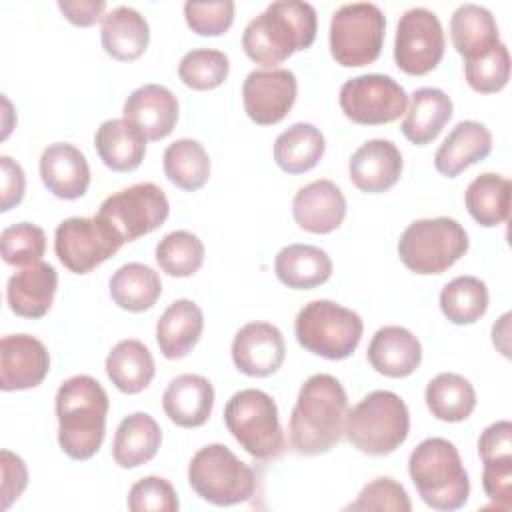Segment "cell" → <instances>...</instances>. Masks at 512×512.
Instances as JSON below:
<instances>
[{"instance_id": "6da1fadb", "label": "cell", "mask_w": 512, "mask_h": 512, "mask_svg": "<svg viewBox=\"0 0 512 512\" xmlns=\"http://www.w3.org/2000/svg\"><path fill=\"white\" fill-rule=\"evenodd\" d=\"M348 396L332 374H312L298 392L288 422L292 452L316 456L330 452L344 436Z\"/></svg>"}, {"instance_id": "7a4b0ae2", "label": "cell", "mask_w": 512, "mask_h": 512, "mask_svg": "<svg viewBox=\"0 0 512 512\" xmlns=\"http://www.w3.org/2000/svg\"><path fill=\"white\" fill-rule=\"evenodd\" d=\"M318 32L316 8L302 0H276L252 18L242 32L246 56L262 66H276L294 52L314 44Z\"/></svg>"}, {"instance_id": "3957f363", "label": "cell", "mask_w": 512, "mask_h": 512, "mask_svg": "<svg viewBox=\"0 0 512 512\" xmlns=\"http://www.w3.org/2000/svg\"><path fill=\"white\" fill-rule=\"evenodd\" d=\"M54 408L62 452L72 460L92 458L102 446L110 408L102 384L88 374L70 376L58 386Z\"/></svg>"}, {"instance_id": "277c9868", "label": "cell", "mask_w": 512, "mask_h": 512, "mask_svg": "<svg viewBox=\"0 0 512 512\" xmlns=\"http://www.w3.org/2000/svg\"><path fill=\"white\" fill-rule=\"evenodd\" d=\"M408 474L432 510H458L468 502L470 480L458 448L440 436L422 440L408 458Z\"/></svg>"}, {"instance_id": "5b68a950", "label": "cell", "mask_w": 512, "mask_h": 512, "mask_svg": "<svg viewBox=\"0 0 512 512\" xmlns=\"http://www.w3.org/2000/svg\"><path fill=\"white\" fill-rule=\"evenodd\" d=\"M410 432L406 402L390 390H374L346 412V440L368 456H384L404 444Z\"/></svg>"}, {"instance_id": "8992f818", "label": "cell", "mask_w": 512, "mask_h": 512, "mask_svg": "<svg viewBox=\"0 0 512 512\" xmlns=\"http://www.w3.org/2000/svg\"><path fill=\"white\" fill-rule=\"evenodd\" d=\"M224 424L234 440L258 460H274L286 450L274 398L258 388H244L224 406Z\"/></svg>"}, {"instance_id": "52a82bcc", "label": "cell", "mask_w": 512, "mask_h": 512, "mask_svg": "<svg viewBox=\"0 0 512 512\" xmlns=\"http://www.w3.org/2000/svg\"><path fill=\"white\" fill-rule=\"evenodd\" d=\"M364 332L358 312L332 302L312 300L296 316L294 334L298 344L326 360H344L354 354Z\"/></svg>"}, {"instance_id": "ba28073f", "label": "cell", "mask_w": 512, "mask_h": 512, "mask_svg": "<svg viewBox=\"0 0 512 512\" xmlns=\"http://www.w3.org/2000/svg\"><path fill=\"white\" fill-rule=\"evenodd\" d=\"M470 240L462 224L448 216L414 220L398 240L402 264L416 274H442L466 252Z\"/></svg>"}, {"instance_id": "9c48e42d", "label": "cell", "mask_w": 512, "mask_h": 512, "mask_svg": "<svg viewBox=\"0 0 512 512\" xmlns=\"http://www.w3.org/2000/svg\"><path fill=\"white\" fill-rule=\"evenodd\" d=\"M188 484L206 502L234 506L256 492L254 470L224 444L202 446L188 464Z\"/></svg>"}, {"instance_id": "30bf717a", "label": "cell", "mask_w": 512, "mask_h": 512, "mask_svg": "<svg viewBox=\"0 0 512 512\" xmlns=\"http://www.w3.org/2000/svg\"><path fill=\"white\" fill-rule=\"evenodd\" d=\"M384 36L386 18L376 4H344L330 20V54L340 66H366L380 56Z\"/></svg>"}, {"instance_id": "8fae6325", "label": "cell", "mask_w": 512, "mask_h": 512, "mask_svg": "<svg viewBox=\"0 0 512 512\" xmlns=\"http://www.w3.org/2000/svg\"><path fill=\"white\" fill-rule=\"evenodd\" d=\"M124 240L98 214L94 218L72 216L62 220L54 232V252L58 260L74 274H88L112 258Z\"/></svg>"}, {"instance_id": "7c38bea8", "label": "cell", "mask_w": 512, "mask_h": 512, "mask_svg": "<svg viewBox=\"0 0 512 512\" xmlns=\"http://www.w3.org/2000/svg\"><path fill=\"white\" fill-rule=\"evenodd\" d=\"M168 214V198L154 182H138L114 192L104 198L98 210V216L112 224L124 242L154 232L166 222Z\"/></svg>"}, {"instance_id": "4fadbf2b", "label": "cell", "mask_w": 512, "mask_h": 512, "mask_svg": "<svg viewBox=\"0 0 512 512\" xmlns=\"http://www.w3.org/2000/svg\"><path fill=\"white\" fill-rule=\"evenodd\" d=\"M338 102L348 120L378 126L394 122L406 112L408 94L392 76L360 74L340 86Z\"/></svg>"}, {"instance_id": "5bb4252c", "label": "cell", "mask_w": 512, "mask_h": 512, "mask_svg": "<svg viewBox=\"0 0 512 512\" xmlns=\"http://www.w3.org/2000/svg\"><path fill=\"white\" fill-rule=\"evenodd\" d=\"M446 48V38L438 16L428 8L406 10L396 26L394 62L410 76H424L432 72Z\"/></svg>"}, {"instance_id": "9a60e30c", "label": "cell", "mask_w": 512, "mask_h": 512, "mask_svg": "<svg viewBox=\"0 0 512 512\" xmlns=\"http://www.w3.org/2000/svg\"><path fill=\"white\" fill-rule=\"evenodd\" d=\"M298 82L288 68L252 70L242 84V102L248 118L258 126H272L286 118L296 102Z\"/></svg>"}, {"instance_id": "2e32d148", "label": "cell", "mask_w": 512, "mask_h": 512, "mask_svg": "<svg viewBox=\"0 0 512 512\" xmlns=\"http://www.w3.org/2000/svg\"><path fill=\"white\" fill-rule=\"evenodd\" d=\"M286 358L284 336L270 322H248L232 340L234 366L252 378H264L280 370Z\"/></svg>"}, {"instance_id": "e0dca14e", "label": "cell", "mask_w": 512, "mask_h": 512, "mask_svg": "<svg viewBox=\"0 0 512 512\" xmlns=\"http://www.w3.org/2000/svg\"><path fill=\"white\" fill-rule=\"evenodd\" d=\"M50 370L46 346L30 334H8L0 342V388L28 390L42 384Z\"/></svg>"}, {"instance_id": "ac0fdd59", "label": "cell", "mask_w": 512, "mask_h": 512, "mask_svg": "<svg viewBox=\"0 0 512 512\" xmlns=\"http://www.w3.org/2000/svg\"><path fill=\"white\" fill-rule=\"evenodd\" d=\"M402 154L392 140H366L348 160V176L352 184L368 194L390 190L402 176Z\"/></svg>"}, {"instance_id": "d6986e66", "label": "cell", "mask_w": 512, "mask_h": 512, "mask_svg": "<svg viewBox=\"0 0 512 512\" xmlns=\"http://www.w3.org/2000/svg\"><path fill=\"white\" fill-rule=\"evenodd\" d=\"M42 184L56 198H82L90 186V166L80 148L68 142L46 146L38 162Z\"/></svg>"}, {"instance_id": "ffe728a7", "label": "cell", "mask_w": 512, "mask_h": 512, "mask_svg": "<svg viewBox=\"0 0 512 512\" xmlns=\"http://www.w3.org/2000/svg\"><path fill=\"white\" fill-rule=\"evenodd\" d=\"M292 216L302 230L328 234L344 222L346 198L332 180H314L296 192Z\"/></svg>"}, {"instance_id": "44dd1931", "label": "cell", "mask_w": 512, "mask_h": 512, "mask_svg": "<svg viewBox=\"0 0 512 512\" xmlns=\"http://www.w3.org/2000/svg\"><path fill=\"white\" fill-rule=\"evenodd\" d=\"M122 114L142 130L146 140H162L178 122V100L174 92L162 84H144L130 92Z\"/></svg>"}, {"instance_id": "7402d4cb", "label": "cell", "mask_w": 512, "mask_h": 512, "mask_svg": "<svg viewBox=\"0 0 512 512\" xmlns=\"http://www.w3.org/2000/svg\"><path fill=\"white\" fill-rule=\"evenodd\" d=\"M58 288V272L48 262H36L20 268L8 278L6 300L10 310L20 318H42L52 302Z\"/></svg>"}, {"instance_id": "603a6c76", "label": "cell", "mask_w": 512, "mask_h": 512, "mask_svg": "<svg viewBox=\"0 0 512 512\" xmlns=\"http://www.w3.org/2000/svg\"><path fill=\"white\" fill-rule=\"evenodd\" d=\"M162 408L180 428H198L208 422L214 408V386L200 374L172 378L162 394Z\"/></svg>"}, {"instance_id": "cb8c5ba5", "label": "cell", "mask_w": 512, "mask_h": 512, "mask_svg": "<svg viewBox=\"0 0 512 512\" xmlns=\"http://www.w3.org/2000/svg\"><path fill=\"white\" fill-rule=\"evenodd\" d=\"M366 358L378 374L406 378L422 362V344L404 326H384L372 336Z\"/></svg>"}, {"instance_id": "d4e9b609", "label": "cell", "mask_w": 512, "mask_h": 512, "mask_svg": "<svg viewBox=\"0 0 512 512\" xmlns=\"http://www.w3.org/2000/svg\"><path fill=\"white\" fill-rule=\"evenodd\" d=\"M492 150L490 130L476 120L458 122L434 154V168L446 176L456 178L468 166L484 160Z\"/></svg>"}, {"instance_id": "484cf974", "label": "cell", "mask_w": 512, "mask_h": 512, "mask_svg": "<svg viewBox=\"0 0 512 512\" xmlns=\"http://www.w3.org/2000/svg\"><path fill=\"white\" fill-rule=\"evenodd\" d=\"M450 38L456 52L468 60H478L490 54L500 44L496 18L486 6L460 4L450 18Z\"/></svg>"}, {"instance_id": "4316f807", "label": "cell", "mask_w": 512, "mask_h": 512, "mask_svg": "<svg viewBox=\"0 0 512 512\" xmlns=\"http://www.w3.org/2000/svg\"><path fill=\"white\" fill-rule=\"evenodd\" d=\"M146 136L142 130L126 118H110L100 124L94 134V148L114 172L136 170L146 154Z\"/></svg>"}, {"instance_id": "83f0119b", "label": "cell", "mask_w": 512, "mask_h": 512, "mask_svg": "<svg viewBox=\"0 0 512 512\" xmlns=\"http://www.w3.org/2000/svg\"><path fill=\"white\" fill-rule=\"evenodd\" d=\"M204 330V314L200 306L188 298L174 300L156 322V342L164 358H184L200 340Z\"/></svg>"}, {"instance_id": "f1b7e54d", "label": "cell", "mask_w": 512, "mask_h": 512, "mask_svg": "<svg viewBox=\"0 0 512 512\" xmlns=\"http://www.w3.org/2000/svg\"><path fill=\"white\" fill-rule=\"evenodd\" d=\"M100 40L108 56L120 62H130L146 52L150 26L138 10L130 6H116L102 18Z\"/></svg>"}, {"instance_id": "f546056e", "label": "cell", "mask_w": 512, "mask_h": 512, "mask_svg": "<svg viewBox=\"0 0 512 512\" xmlns=\"http://www.w3.org/2000/svg\"><path fill=\"white\" fill-rule=\"evenodd\" d=\"M454 104L440 88H418L410 96V106L402 120V134L416 146H426L438 138L452 118Z\"/></svg>"}, {"instance_id": "4dcf8cb0", "label": "cell", "mask_w": 512, "mask_h": 512, "mask_svg": "<svg viewBox=\"0 0 512 512\" xmlns=\"http://www.w3.org/2000/svg\"><path fill=\"white\" fill-rule=\"evenodd\" d=\"M162 444V430L148 412H134L120 420L114 440L112 458L120 468H138L150 462Z\"/></svg>"}, {"instance_id": "1f68e13d", "label": "cell", "mask_w": 512, "mask_h": 512, "mask_svg": "<svg viewBox=\"0 0 512 512\" xmlns=\"http://www.w3.org/2000/svg\"><path fill=\"white\" fill-rule=\"evenodd\" d=\"M278 280L294 290H310L332 276V260L326 250L312 244H288L274 258Z\"/></svg>"}, {"instance_id": "d6a6232c", "label": "cell", "mask_w": 512, "mask_h": 512, "mask_svg": "<svg viewBox=\"0 0 512 512\" xmlns=\"http://www.w3.org/2000/svg\"><path fill=\"white\" fill-rule=\"evenodd\" d=\"M106 374L124 394H138L154 378V358L148 346L136 338L120 340L106 356Z\"/></svg>"}, {"instance_id": "836d02e7", "label": "cell", "mask_w": 512, "mask_h": 512, "mask_svg": "<svg viewBox=\"0 0 512 512\" xmlns=\"http://www.w3.org/2000/svg\"><path fill=\"white\" fill-rule=\"evenodd\" d=\"M326 140L320 128L310 122H296L274 140V162L286 174L312 170L324 156Z\"/></svg>"}, {"instance_id": "e575fe53", "label": "cell", "mask_w": 512, "mask_h": 512, "mask_svg": "<svg viewBox=\"0 0 512 512\" xmlns=\"http://www.w3.org/2000/svg\"><path fill=\"white\" fill-rule=\"evenodd\" d=\"M424 400L434 418L442 422H462L476 408V390L462 374L440 372L428 382Z\"/></svg>"}, {"instance_id": "d590c367", "label": "cell", "mask_w": 512, "mask_h": 512, "mask_svg": "<svg viewBox=\"0 0 512 512\" xmlns=\"http://www.w3.org/2000/svg\"><path fill=\"white\" fill-rule=\"evenodd\" d=\"M108 286L114 304L128 312H144L152 308L162 294L158 272L142 262H128L120 266L112 274Z\"/></svg>"}, {"instance_id": "8d00e7d4", "label": "cell", "mask_w": 512, "mask_h": 512, "mask_svg": "<svg viewBox=\"0 0 512 512\" xmlns=\"http://www.w3.org/2000/svg\"><path fill=\"white\" fill-rule=\"evenodd\" d=\"M464 204L468 214L484 228L506 222L510 214V180L494 172L476 176L464 192Z\"/></svg>"}, {"instance_id": "74e56055", "label": "cell", "mask_w": 512, "mask_h": 512, "mask_svg": "<svg viewBox=\"0 0 512 512\" xmlns=\"http://www.w3.org/2000/svg\"><path fill=\"white\" fill-rule=\"evenodd\" d=\"M162 166L166 178L186 192L200 190L210 178V156L194 138H178L168 144Z\"/></svg>"}, {"instance_id": "f35d334b", "label": "cell", "mask_w": 512, "mask_h": 512, "mask_svg": "<svg viewBox=\"0 0 512 512\" xmlns=\"http://www.w3.org/2000/svg\"><path fill=\"white\" fill-rule=\"evenodd\" d=\"M438 302L452 324H474L488 310L486 282L476 276H456L442 288Z\"/></svg>"}, {"instance_id": "ab89813d", "label": "cell", "mask_w": 512, "mask_h": 512, "mask_svg": "<svg viewBox=\"0 0 512 512\" xmlns=\"http://www.w3.org/2000/svg\"><path fill=\"white\" fill-rule=\"evenodd\" d=\"M204 252V244L196 234L188 230H174L156 244V262L168 276L186 278L200 270Z\"/></svg>"}, {"instance_id": "60d3db41", "label": "cell", "mask_w": 512, "mask_h": 512, "mask_svg": "<svg viewBox=\"0 0 512 512\" xmlns=\"http://www.w3.org/2000/svg\"><path fill=\"white\" fill-rule=\"evenodd\" d=\"M230 60L216 48H194L180 58L178 76L192 90H212L224 84Z\"/></svg>"}, {"instance_id": "b9f144b4", "label": "cell", "mask_w": 512, "mask_h": 512, "mask_svg": "<svg viewBox=\"0 0 512 512\" xmlns=\"http://www.w3.org/2000/svg\"><path fill=\"white\" fill-rule=\"evenodd\" d=\"M2 258L10 266H30L40 262L46 250V234L32 222H18L6 226L0 234Z\"/></svg>"}, {"instance_id": "7bdbcfd3", "label": "cell", "mask_w": 512, "mask_h": 512, "mask_svg": "<svg viewBox=\"0 0 512 512\" xmlns=\"http://www.w3.org/2000/svg\"><path fill=\"white\" fill-rule=\"evenodd\" d=\"M464 76L472 90L480 94H492L502 90L510 78V52L500 42L490 54L464 62Z\"/></svg>"}, {"instance_id": "ee69618b", "label": "cell", "mask_w": 512, "mask_h": 512, "mask_svg": "<svg viewBox=\"0 0 512 512\" xmlns=\"http://www.w3.org/2000/svg\"><path fill=\"white\" fill-rule=\"evenodd\" d=\"M126 504L132 512H176L180 508L174 486L162 476H144L134 482Z\"/></svg>"}, {"instance_id": "f6af8a7d", "label": "cell", "mask_w": 512, "mask_h": 512, "mask_svg": "<svg viewBox=\"0 0 512 512\" xmlns=\"http://www.w3.org/2000/svg\"><path fill=\"white\" fill-rule=\"evenodd\" d=\"M346 510H390V512H410L412 502L406 488L390 476H380L368 482L358 498L346 506Z\"/></svg>"}, {"instance_id": "bcb514c9", "label": "cell", "mask_w": 512, "mask_h": 512, "mask_svg": "<svg viewBox=\"0 0 512 512\" xmlns=\"http://www.w3.org/2000/svg\"><path fill=\"white\" fill-rule=\"evenodd\" d=\"M184 18L192 32L200 36H220L234 22V2L214 0V2H186Z\"/></svg>"}, {"instance_id": "7dc6e473", "label": "cell", "mask_w": 512, "mask_h": 512, "mask_svg": "<svg viewBox=\"0 0 512 512\" xmlns=\"http://www.w3.org/2000/svg\"><path fill=\"white\" fill-rule=\"evenodd\" d=\"M478 454L482 464L512 462V424L508 420L490 424L478 438Z\"/></svg>"}, {"instance_id": "c3c4849f", "label": "cell", "mask_w": 512, "mask_h": 512, "mask_svg": "<svg viewBox=\"0 0 512 512\" xmlns=\"http://www.w3.org/2000/svg\"><path fill=\"white\" fill-rule=\"evenodd\" d=\"M482 488L486 496L502 510L512 506V462L484 464Z\"/></svg>"}, {"instance_id": "681fc988", "label": "cell", "mask_w": 512, "mask_h": 512, "mask_svg": "<svg viewBox=\"0 0 512 512\" xmlns=\"http://www.w3.org/2000/svg\"><path fill=\"white\" fill-rule=\"evenodd\" d=\"M0 458H2V510H6L24 492L28 484V468L24 460L10 450H2Z\"/></svg>"}, {"instance_id": "f907efd6", "label": "cell", "mask_w": 512, "mask_h": 512, "mask_svg": "<svg viewBox=\"0 0 512 512\" xmlns=\"http://www.w3.org/2000/svg\"><path fill=\"white\" fill-rule=\"evenodd\" d=\"M0 174H2V184H0L2 204H0V210L8 212L12 206L20 204V200L24 198L26 176H24L22 166L6 154L0 156Z\"/></svg>"}, {"instance_id": "816d5d0a", "label": "cell", "mask_w": 512, "mask_h": 512, "mask_svg": "<svg viewBox=\"0 0 512 512\" xmlns=\"http://www.w3.org/2000/svg\"><path fill=\"white\" fill-rule=\"evenodd\" d=\"M60 12L74 26H92L104 18V0H58Z\"/></svg>"}]
</instances>
